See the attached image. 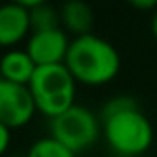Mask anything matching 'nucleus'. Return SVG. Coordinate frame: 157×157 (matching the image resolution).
<instances>
[{
	"label": "nucleus",
	"instance_id": "obj_1",
	"mask_svg": "<svg viewBox=\"0 0 157 157\" xmlns=\"http://www.w3.org/2000/svg\"><path fill=\"white\" fill-rule=\"evenodd\" d=\"M102 137L120 157H139L153 144V126L131 96H115L100 111Z\"/></svg>",
	"mask_w": 157,
	"mask_h": 157
},
{
	"label": "nucleus",
	"instance_id": "obj_2",
	"mask_svg": "<svg viewBox=\"0 0 157 157\" xmlns=\"http://www.w3.org/2000/svg\"><path fill=\"white\" fill-rule=\"evenodd\" d=\"M120 54L104 37L87 33L70 41L65 67L82 85L96 87L113 82L120 72Z\"/></svg>",
	"mask_w": 157,
	"mask_h": 157
},
{
	"label": "nucleus",
	"instance_id": "obj_3",
	"mask_svg": "<svg viewBox=\"0 0 157 157\" xmlns=\"http://www.w3.org/2000/svg\"><path fill=\"white\" fill-rule=\"evenodd\" d=\"M76 87L78 82L65 63L37 67L28 83L37 111L50 120L76 105Z\"/></svg>",
	"mask_w": 157,
	"mask_h": 157
},
{
	"label": "nucleus",
	"instance_id": "obj_4",
	"mask_svg": "<svg viewBox=\"0 0 157 157\" xmlns=\"http://www.w3.org/2000/svg\"><path fill=\"white\" fill-rule=\"evenodd\" d=\"M50 137L59 140L76 155L89 150L102 137V122L89 107L76 104L50 120Z\"/></svg>",
	"mask_w": 157,
	"mask_h": 157
},
{
	"label": "nucleus",
	"instance_id": "obj_5",
	"mask_svg": "<svg viewBox=\"0 0 157 157\" xmlns=\"http://www.w3.org/2000/svg\"><path fill=\"white\" fill-rule=\"evenodd\" d=\"M37 107L28 85L0 80V122L10 129L24 128L35 117Z\"/></svg>",
	"mask_w": 157,
	"mask_h": 157
},
{
	"label": "nucleus",
	"instance_id": "obj_6",
	"mask_svg": "<svg viewBox=\"0 0 157 157\" xmlns=\"http://www.w3.org/2000/svg\"><path fill=\"white\" fill-rule=\"evenodd\" d=\"M68 33L63 28L44 30V32H32L26 39V52L33 59L37 67L48 65H61L65 63L68 46H70Z\"/></svg>",
	"mask_w": 157,
	"mask_h": 157
},
{
	"label": "nucleus",
	"instance_id": "obj_7",
	"mask_svg": "<svg viewBox=\"0 0 157 157\" xmlns=\"http://www.w3.org/2000/svg\"><path fill=\"white\" fill-rule=\"evenodd\" d=\"M32 33L30 11L21 2L0 6V48H17Z\"/></svg>",
	"mask_w": 157,
	"mask_h": 157
},
{
	"label": "nucleus",
	"instance_id": "obj_8",
	"mask_svg": "<svg viewBox=\"0 0 157 157\" xmlns=\"http://www.w3.org/2000/svg\"><path fill=\"white\" fill-rule=\"evenodd\" d=\"M35 68L37 65L26 50L11 48L0 57V80L17 85H28Z\"/></svg>",
	"mask_w": 157,
	"mask_h": 157
},
{
	"label": "nucleus",
	"instance_id": "obj_9",
	"mask_svg": "<svg viewBox=\"0 0 157 157\" xmlns=\"http://www.w3.org/2000/svg\"><path fill=\"white\" fill-rule=\"evenodd\" d=\"M59 17H61V28L67 33H72L74 37L93 33V24H94V13L89 4L82 0H70L65 2L59 8Z\"/></svg>",
	"mask_w": 157,
	"mask_h": 157
},
{
	"label": "nucleus",
	"instance_id": "obj_10",
	"mask_svg": "<svg viewBox=\"0 0 157 157\" xmlns=\"http://www.w3.org/2000/svg\"><path fill=\"white\" fill-rule=\"evenodd\" d=\"M30 24H32V32H44V30L61 28L59 10L54 8L52 4H46L43 0H39L30 10Z\"/></svg>",
	"mask_w": 157,
	"mask_h": 157
},
{
	"label": "nucleus",
	"instance_id": "obj_11",
	"mask_svg": "<svg viewBox=\"0 0 157 157\" xmlns=\"http://www.w3.org/2000/svg\"><path fill=\"white\" fill-rule=\"evenodd\" d=\"M26 157H76L74 151H70L67 146H63L54 137H43L37 139L26 151Z\"/></svg>",
	"mask_w": 157,
	"mask_h": 157
},
{
	"label": "nucleus",
	"instance_id": "obj_12",
	"mask_svg": "<svg viewBox=\"0 0 157 157\" xmlns=\"http://www.w3.org/2000/svg\"><path fill=\"white\" fill-rule=\"evenodd\" d=\"M10 144H11V129L0 122V157L8 151Z\"/></svg>",
	"mask_w": 157,
	"mask_h": 157
},
{
	"label": "nucleus",
	"instance_id": "obj_13",
	"mask_svg": "<svg viewBox=\"0 0 157 157\" xmlns=\"http://www.w3.org/2000/svg\"><path fill=\"white\" fill-rule=\"evenodd\" d=\"M131 6L140 11H150V10H157V0H131Z\"/></svg>",
	"mask_w": 157,
	"mask_h": 157
},
{
	"label": "nucleus",
	"instance_id": "obj_14",
	"mask_svg": "<svg viewBox=\"0 0 157 157\" xmlns=\"http://www.w3.org/2000/svg\"><path fill=\"white\" fill-rule=\"evenodd\" d=\"M151 33H153V37L157 39V10H155V13H153V17H151Z\"/></svg>",
	"mask_w": 157,
	"mask_h": 157
},
{
	"label": "nucleus",
	"instance_id": "obj_15",
	"mask_svg": "<svg viewBox=\"0 0 157 157\" xmlns=\"http://www.w3.org/2000/svg\"><path fill=\"white\" fill-rule=\"evenodd\" d=\"M17 157H26V155H17Z\"/></svg>",
	"mask_w": 157,
	"mask_h": 157
},
{
	"label": "nucleus",
	"instance_id": "obj_16",
	"mask_svg": "<svg viewBox=\"0 0 157 157\" xmlns=\"http://www.w3.org/2000/svg\"><path fill=\"white\" fill-rule=\"evenodd\" d=\"M117 157H120V155H117Z\"/></svg>",
	"mask_w": 157,
	"mask_h": 157
}]
</instances>
